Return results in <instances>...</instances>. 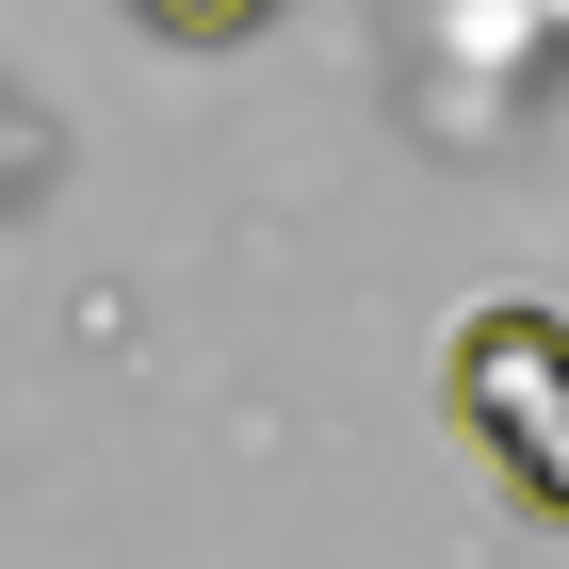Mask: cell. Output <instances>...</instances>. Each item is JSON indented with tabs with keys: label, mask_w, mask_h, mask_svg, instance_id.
<instances>
[{
	"label": "cell",
	"mask_w": 569,
	"mask_h": 569,
	"mask_svg": "<svg viewBox=\"0 0 569 569\" xmlns=\"http://www.w3.org/2000/svg\"><path fill=\"white\" fill-rule=\"evenodd\" d=\"M488 472L521 488L537 521H569V358H553V391H537V423H521V439H505V456H488Z\"/></svg>",
	"instance_id": "cell-1"
},
{
	"label": "cell",
	"mask_w": 569,
	"mask_h": 569,
	"mask_svg": "<svg viewBox=\"0 0 569 569\" xmlns=\"http://www.w3.org/2000/svg\"><path fill=\"white\" fill-rule=\"evenodd\" d=\"M131 17H147L163 49H244V33L277 17V0H131Z\"/></svg>",
	"instance_id": "cell-2"
}]
</instances>
